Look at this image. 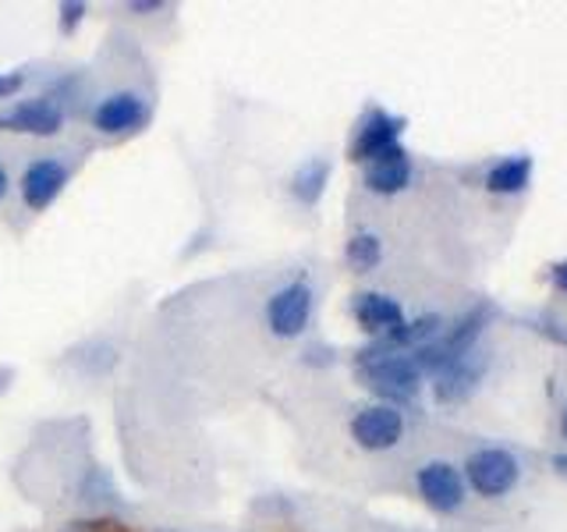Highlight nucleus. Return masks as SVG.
<instances>
[{
    "instance_id": "nucleus-1",
    "label": "nucleus",
    "mask_w": 567,
    "mask_h": 532,
    "mask_svg": "<svg viewBox=\"0 0 567 532\" xmlns=\"http://www.w3.org/2000/svg\"><path fill=\"white\" fill-rule=\"evenodd\" d=\"M354 369H359V380L372 395L383 405L401 408V412L419 398L422 380H425L408 351H377L369 345L354 351Z\"/></svg>"
},
{
    "instance_id": "nucleus-2",
    "label": "nucleus",
    "mask_w": 567,
    "mask_h": 532,
    "mask_svg": "<svg viewBox=\"0 0 567 532\" xmlns=\"http://www.w3.org/2000/svg\"><path fill=\"white\" fill-rule=\"evenodd\" d=\"M461 475H465V487L468 493L483 497V501H504L514 490L522 487L525 479V461L518 451L511 448H475L465 466H461Z\"/></svg>"
},
{
    "instance_id": "nucleus-3",
    "label": "nucleus",
    "mask_w": 567,
    "mask_h": 532,
    "mask_svg": "<svg viewBox=\"0 0 567 532\" xmlns=\"http://www.w3.org/2000/svg\"><path fill=\"white\" fill-rule=\"evenodd\" d=\"M312 313H316V291L309 277H295L288 284H280V288L266 298V327H270L274 337L280 341H295L309 330L312 324Z\"/></svg>"
},
{
    "instance_id": "nucleus-4",
    "label": "nucleus",
    "mask_w": 567,
    "mask_h": 532,
    "mask_svg": "<svg viewBox=\"0 0 567 532\" xmlns=\"http://www.w3.org/2000/svg\"><path fill=\"white\" fill-rule=\"evenodd\" d=\"M415 493L419 501L436 514H461L468 504L465 475L447 458H430L415 469Z\"/></svg>"
},
{
    "instance_id": "nucleus-5",
    "label": "nucleus",
    "mask_w": 567,
    "mask_h": 532,
    "mask_svg": "<svg viewBox=\"0 0 567 532\" xmlns=\"http://www.w3.org/2000/svg\"><path fill=\"white\" fill-rule=\"evenodd\" d=\"M89 121H93L100 135H132L153 121V100L135 93V89H117V93H106L103 100L93 103Z\"/></svg>"
},
{
    "instance_id": "nucleus-6",
    "label": "nucleus",
    "mask_w": 567,
    "mask_h": 532,
    "mask_svg": "<svg viewBox=\"0 0 567 532\" xmlns=\"http://www.w3.org/2000/svg\"><path fill=\"white\" fill-rule=\"evenodd\" d=\"M404 430H408L404 412H401V408H394V405H383V401L362 405L359 412L351 416V422H348L351 440L359 443L362 451H372V454L394 451L398 443L404 440Z\"/></svg>"
},
{
    "instance_id": "nucleus-7",
    "label": "nucleus",
    "mask_w": 567,
    "mask_h": 532,
    "mask_svg": "<svg viewBox=\"0 0 567 532\" xmlns=\"http://www.w3.org/2000/svg\"><path fill=\"white\" fill-rule=\"evenodd\" d=\"M408 129V121L401 114H390L383 106H365V114L354 124V135H351V146H348V156L354 164H369V160H377L383 153H390L394 146H401V135Z\"/></svg>"
},
{
    "instance_id": "nucleus-8",
    "label": "nucleus",
    "mask_w": 567,
    "mask_h": 532,
    "mask_svg": "<svg viewBox=\"0 0 567 532\" xmlns=\"http://www.w3.org/2000/svg\"><path fill=\"white\" fill-rule=\"evenodd\" d=\"M64 121H68V106H61L50 93H43V96H29V100L4 106V111H0V132L53 139L64 132Z\"/></svg>"
},
{
    "instance_id": "nucleus-9",
    "label": "nucleus",
    "mask_w": 567,
    "mask_h": 532,
    "mask_svg": "<svg viewBox=\"0 0 567 532\" xmlns=\"http://www.w3.org/2000/svg\"><path fill=\"white\" fill-rule=\"evenodd\" d=\"M71 182V164L64 156H35L18 177V195L29 213H47L61 200V192Z\"/></svg>"
},
{
    "instance_id": "nucleus-10",
    "label": "nucleus",
    "mask_w": 567,
    "mask_h": 532,
    "mask_svg": "<svg viewBox=\"0 0 567 532\" xmlns=\"http://www.w3.org/2000/svg\"><path fill=\"white\" fill-rule=\"evenodd\" d=\"M486 351L483 348H472L465 355H457V359L447 366V369H440L436 377H433V395L440 405H461L465 398L475 395V387L483 383L486 377Z\"/></svg>"
},
{
    "instance_id": "nucleus-11",
    "label": "nucleus",
    "mask_w": 567,
    "mask_h": 532,
    "mask_svg": "<svg viewBox=\"0 0 567 532\" xmlns=\"http://www.w3.org/2000/svg\"><path fill=\"white\" fill-rule=\"evenodd\" d=\"M412 182H415V160L404 146H394L390 153L369 160V164L362 167V188L372 195H383V200L408 192Z\"/></svg>"
},
{
    "instance_id": "nucleus-12",
    "label": "nucleus",
    "mask_w": 567,
    "mask_h": 532,
    "mask_svg": "<svg viewBox=\"0 0 567 532\" xmlns=\"http://www.w3.org/2000/svg\"><path fill=\"white\" fill-rule=\"evenodd\" d=\"M351 316L369 337H383L404 324V306L386 291H354L351 295Z\"/></svg>"
},
{
    "instance_id": "nucleus-13",
    "label": "nucleus",
    "mask_w": 567,
    "mask_h": 532,
    "mask_svg": "<svg viewBox=\"0 0 567 532\" xmlns=\"http://www.w3.org/2000/svg\"><path fill=\"white\" fill-rule=\"evenodd\" d=\"M532 164L528 153H514V156H496L493 164H486L483 171V192L489 195H501V200H511V195H525L528 185H532Z\"/></svg>"
},
{
    "instance_id": "nucleus-14",
    "label": "nucleus",
    "mask_w": 567,
    "mask_h": 532,
    "mask_svg": "<svg viewBox=\"0 0 567 532\" xmlns=\"http://www.w3.org/2000/svg\"><path fill=\"white\" fill-rule=\"evenodd\" d=\"M330 174H333V167H330V160H327V156H309V160H301V164L295 167V174H291V182H288V188H291V195H295V203H301V206H316L319 200H323L327 185H330Z\"/></svg>"
},
{
    "instance_id": "nucleus-15",
    "label": "nucleus",
    "mask_w": 567,
    "mask_h": 532,
    "mask_svg": "<svg viewBox=\"0 0 567 532\" xmlns=\"http://www.w3.org/2000/svg\"><path fill=\"white\" fill-rule=\"evenodd\" d=\"M344 259L354 274H369L383 263V242L377 231H354L344 245Z\"/></svg>"
},
{
    "instance_id": "nucleus-16",
    "label": "nucleus",
    "mask_w": 567,
    "mask_h": 532,
    "mask_svg": "<svg viewBox=\"0 0 567 532\" xmlns=\"http://www.w3.org/2000/svg\"><path fill=\"white\" fill-rule=\"evenodd\" d=\"M82 501H93V504H117V490L111 483V475L103 469H93L85 475L82 483Z\"/></svg>"
},
{
    "instance_id": "nucleus-17",
    "label": "nucleus",
    "mask_w": 567,
    "mask_h": 532,
    "mask_svg": "<svg viewBox=\"0 0 567 532\" xmlns=\"http://www.w3.org/2000/svg\"><path fill=\"white\" fill-rule=\"evenodd\" d=\"M58 25H61V35H75V29L85 22V11L89 4L85 0H61V8H58Z\"/></svg>"
},
{
    "instance_id": "nucleus-18",
    "label": "nucleus",
    "mask_w": 567,
    "mask_h": 532,
    "mask_svg": "<svg viewBox=\"0 0 567 532\" xmlns=\"http://www.w3.org/2000/svg\"><path fill=\"white\" fill-rule=\"evenodd\" d=\"M25 89V71L22 68H11V71H0V100H11Z\"/></svg>"
},
{
    "instance_id": "nucleus-19",
    "label": "nucleus",
    "mask_w": 567,
    "mask_h": 532,
    "mask_svg": "<svg viewBox=\"0 0 567 532\" xmlns=\"http://www.w3.org/2000/svg\"><path fill=\"white\" fill-rule=\"evenodd\" d=\"M546 280L554 284V291L567 295V259H557V263H549V270H546Z\"/></svg>"
},
{
    "instance_id": "nucleus-20",
    "label": "nucleus",
    "mask_w": 567,
    "mask_h": 532,
    "mask_svg": "<svg viewBox=\"0 0 567 532\" xmlns=\"http://www.w3.org/2000/svg\"><path fill=\"white\" fill-rule=\"evenodd\" d=\"M164 8H167L164 0H128V4H124L128 14H159Z\"/></svg>"
},
{
    "instance_id": "nucleus-21",
    "label": "nucleus",
    "mask_w": 567,
    "mask_h": 532,
    "mask_svg": "<svg viewBox=\"0 0 567 532\" xmlns=\"http://www.w3.org/2000/svg\"><path fill=\"white\" fill-rule=\"evenodd\" d=\"M8 192H11V171L0 164V203L8 200Z\"/></svg>"
},
{
    "instance_id": "nucleus-22",
    "label": "nucleus",
    "mask_w": 567,
    "mask_h": 532,
    "mask_svg": "<svg viewBox=\"0 0 567 532\" xmlns=\"http://www.w3.org/2000/svg\"><path fill=\"white\" fill-rule=\"evenodd\" d=\"M554 469H557L560 475H567V454H557V458H554Z\"/></svg>"
},
{
    "instance_id": "nucleus-23",
    "label": "nucleus",
    "mask_w": 567,
    "mask_h": 532,
    "mask_svg": "<svg viewBox=\"0 0 567 532\" xmlns=\"http://www.w3.org/2000/svg\"><path fill=\"white\" fill-rule=\"evenodd\" d=\"M560 440L567 443V405L560 408Z\"/></svg>"
},
{
    "instance_id": "nucleus-24",
    "label": "nucleus",
    "mask_w": 567,
    "mask_h": 532,
    "mask_svg": "<svg viewBox=\"0 0 567 532\" xmlns=\"http://www.w3.org/2000/svg\"><path fill=\"white\" fill-rule=\"evenodd\" d=\"M0 380H8V372H0Z\"/></svg>"
}]
</instances>
